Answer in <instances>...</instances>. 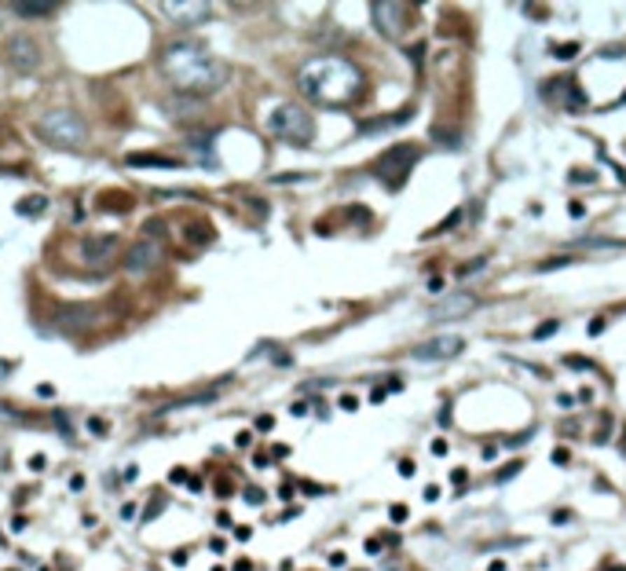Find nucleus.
I'll return each mask as SVG.
<instances>
[{"label": "nucleus", "mask_w": 626, "mask_h": 571, "mask_svg": "<svg viewBox=\"0 0 626 571\" xmlns=\"http://www.w3.org/2000/svg\"><path fill=\"white\" fill-rule=\"evenodd\" d=\"M162 70H165V77L172 81V85L180 88V95H195V99L216 92L223 81H228V67L209 52V44H202L195 37L165 44Z\"/></svg>", "instance_id": "obj_1"}, {"label": "nucleus", "mask_w": 626, "mask_h": 571, "mask_svg": "<svg viewBox=\"0 0 626 571\" xmlns=\"http://www.w3.org/2000/svg\"><path fill=\"white\" fill-rule=\"evenodd\" d=\"M297 88L308 95L312 103L337 110V106H348L352 99L363 95V70L341 55H323V59H312L308 67H300Z\"/></svg>", "instance_id": "obj_2"}, {"label": "nucleus", "mask_w": 626, "mask_h": 571, "mask_svg": "<svg viewBox=\"0 0 626 571\" xmlns=\"http://www.w3.org/2000/svg\"><path fill=\"white\" fill-rule=\"evenodd\" d=\"M37 136L44 143L59 146V151H77V146L88 139V125H85V118L77 110L52 106V110H44L37 118Z\"/></svg>", "instance_id": "obj_3"}, {"label": "nucleus", "mask_w": 626, "mask_h": 571, "mask_svg": "<svg viewBox=\"0 0 626 571\" xmlns=\"http://www.w3.org/2000/svg\"><path fill=\"white\" fill-rule=\"evenodd\" d=\"M267 132L279 136L282 143H293V146H308L312 136H315V121L312 113L304 106H293V103H282L267 113Z\"/></svg>", "instance_id": "obj_4"}, {"label": "nucleus", "mask_w": 626, "mask_h": 571, "mask_svg": "<svg viewBox=\"0 0 626 571\" xmlns=\"http://www.w3.org/2000/svg\"><path fill=\"white\" fill-rule=\"evenodd\" d=\"M417 158H422V146H417V143H396V146H389V151L374 161V176L389 191H399L407 184V176H410Z\"/></svg>", "instance_id": "obj_5"}, {"label": "nucleus", "mask_w": 626, "mask_h": 571, "mask_svg": "<svg viewBox=\"0 0 626 571\" xmlns=\"http://www.w3.org/2000/svg\"><path fill=\"white\" fill-rule=\"evenodd\" d=\"M407 4H370V15H374V26L381 29L389 41H396V37H403V29L410 26V19H407Z\"/></svg>", "instance_id": "obj_6"}, {"label": "nucleus", "mask_w": 626, "mask_h": 571, "mask_svg": "<svg viewBox=\"0 0 626 571\" xmlns=\"http://www.w3.org/2000/svg\"><path fill=\"white\" fill-rule=\"evenodd\" d=\"M4 59L11 62L15 74H29V70L41 67V48H37V41H29V37H11L8 48H4Z\"/></svg>", "instance_id": "obj_7"}, {"label": "nucleus", "mask_w": 626, "mask_h": 571, "mask_svg": "<svg viewBox=\"0 0 626 571\" xmlns=\"http://www.w3.org/2000/svg\"><path fill=\"white\" fill-rule=\"evenodd\" d=\"M465 352V340L458 333H440V337H432L425 340V345H414L410 355L414 359H454Z\"/></svg>", "instance_id": "obj_8"}, {"label": "nucleus", "mask_w": 626, "mask_h": 571, "mask_svg": "<svg viewBox=\"0 0 626 571\" xmlns=\"http://www.w3.org/2000/svg\"><path fill=\"white\" fill-rule=\"evenodd\" d=\"M99 319V312L95 308H88V304H70V308H59L55 312V326L62 333H81V330H88V326Z\"/></svg>", "instance_id": "obj_9"}, {"label": "nucleus", "mask_w": 626, "mask_h": 571, "mask_svg": "<svg viewBox=\"0 0 626 571\" xmlns=\"http://www.w3.org/2000/svg\"><path fill=\"white\" fill-rule=\"evenodd\" d=\"M158 264H162V246H158V242H151V238L136 242V246L125 253V268H128V271H136V275L154 271Z\"/></svg>", "instance_id": "obj_10"}, {"label": "nucleus", "mask_w": 626, "mask_h": 571, "mask_svg": "<svg viewBox=\"0 0 626 571\" xmlns=\"http://www.w3.org/2000/svg\"><path fill=\"white\" fill-rule=\"evenodd\" d=\"M476 297L473 293H451L447 301H440V304H432L429 308V319H436V322H447V319H461V315H469V312H476Z\"/></svg>", "instance_id": "obj_11"}, {"label": "nucleus", "mask_w": 626, "mask_h": 571, "mask_svg": "<svg viewBox=\"0 0 626 571\" xmlns=\"http://www.w3.org/2000/svg\"><path fill=\"white\" fill-rule=\"evenodd\" d=\"M165 15H172V22H180V26H198V22H205L209 15H213V8L209 4H187V0H165V4H158Z\"/></svg>", "instance_id": "obj_12"}, {"label": "nucleus", "mask_w": 626, "mask_h": 571, "mask_svg": "<svg viewBox=\"0 0 626 571\" xmlns=\"http://www.w3.org/2000/svg\"><path fill=\"white\" fill-rule=\"evenodd\" d=\"M414 118V106H403L399 113H381V118H366L359 121V136H374V132H389V128H399Z\"/></svg>", "instance_id": "obj_13"}, {"label": "nucleus", "mask_w": 626, "mask_h": 571, "mask_svg": "<svg viewBox=\"0 0 626 571\" xmlns=\"http://www.w3.org/2000/svg\"><path fill=\"white\" fill-rule=\"evenodd\" d=\"M118 249V235H88L81 242V256L88 264H103V260Z\"/></svg>", "instance_id": "obj_14"}, {"label": "nucleus", "mask_w": 626, "mask_h": 571, "mask_svg": "<svg viewBox=\"0 0 626 571\" xmlns=\"http://www.w3.org/2000/svg\"><path fill=\"white\" fill-rule=\"evenodd\" d=\"M125 165H128V169H180V161H176V158H165V154L132 151V154H125Z\"/></svg>", "instance_id": "obj_15"}, {"label": "nucleus", "mask_w": 626, "mask_h": 571, "mask_svg": "<svg viewBox=\"0 0 626 571\" xmlns=\"http://www.w3.org/2000/svg\"><path fill=\"white\" fill-rule=\"evenodd\" d=\"M11 11L22 15V19H48V15L59 11V4L55 0H15Z\"/></svg>", "instance_id": "obj_16"}, {"label": "nucleus", "mask_w": 626, "mask_h": 571, "mask_svg": "<svg viewBox=\"0 0 626 571\" xmlns=\"http://www.w3.org/2000/svg\"><path fill=\"white\" fill-rule=\"evenodd\" d=\"M183 238L190 242V246H209V242L216 238V231H213L205 220H190V223L183 227Z\"/></svg>", "instance_id": "obj_17"}, {"label": "nucleus", "mask_w": 626, "mask_h": 571, "mask_svg": "<svg viewBox=\"0 0 626 571\" xmlns=\"http://www.w3.org/2000/svg\"><path fill=\"white\" fill-rule=\"evenodd\" d=\"M209 403H216V392H202V396H183V399H176L169 406H162V414H172V411H183V406H209Z\"/></svg>", "instance_id": "obj_18"}, {"label": "nucleus", "mask_w": 626, "mask_h": 571, "mask_svg": "<svg viewBox=\"0 0 626 571\" xmlns=\"http://www.w3.org/2000/svg\"><path fill=\"white\" fill-rule=\"evenodd\" d=\"M48 209V198L44 194H34V198H22L19 205H15V213L19 216H37V213H44Z\"/></svg>", "instance_id": "obj_19"}, {"label": "nucleus", "mask_w": 626, "mask_h": 571, "mask_svg": "<svg viewBox=\"0 0 626 571\" xmlns=\"http://www.w3.org/2000/svg\"><path fill=\"white\" fill-rule=\"evenodd\" d=\"M99 209H106V213L121 209V213H125V209H132V198H125V194H121V198H99Z\"/></svg>", "instance_id": "obj_20"}, {"label": "nucleus", "mask_w": 626, "mask_h": 571, "mask_svg": "<svg viewBox=\"0 0 626 571\" xmlns=\"http://www.w3.org/2000/svg\"><path fill=\"white\" fill-rule=\"evenodd\" d=\"M520 469H524V462H509V465H502L499 472H494V480H499V483H506V480H513V476H517Z\"/></svg>", "instance_id": "obj_21"}, {"label": "nucleus", "mask_w": 626, "mask_h": 571, "mask_svg": "<svg viewBox=\"0 0 626 571\" xmlns=\"http://www.w3.org/2000/svg\"><path fill=\"white\" fill-rule=\"evenodd\" d=\"M162 509H165V495H154V498H151V505H147V509H143V516H147V520H154V516L162 513Z\"/></svg>", "instance_id": "obj_22"}, {"label": "nucleus", "mask_w": 626, "mask_h": 571, "mask_svg": "<svg viewBox=\"0 0 626 571\" xmlns=\"http://www.w3.org/2000/svg\"><path fill=\"white\" fill-rule=\"evenodd\" d=\"M458 223H461V209H454V213L436 227V231H429V238H432V235H440V231H451V227H458Z\"/></svg>", "instance_id": "obj_23"}, {"label": "nucleus", "mask_w": 626, "mask_h": 571, "mask_svg": "<svg viewBox=\"0 0 626 571\" xmlns=\"http://www.w3.org/2000/svg\"><path fill=\"white\" fill-rule=\"evenodd\" d=\"M553 55H557V59H575V55H579V44H575V41H571V44H557Z\"/></svg>", "instance_id": "obj_24"}, {"label": "nucleus", "mask_w": 626, "mask_h": 571, "mask_svg": "<svg viewBox=\"0 0 626 571\" xmlns=\"http://www.w3.org/2000/svg\"><path fill=\"white\" fill-rule=\"evenodd\" d=\"M564 366H583V370H597V363H590L583 355H564Z\"/></svg>", "instance_id": "obj_25"}, {"label": "nucleus", "mask_w": 626, "mask_h": 571, "mask_svg": "<svg viewBox=\"0 0 626 571\" xmlns=\"http://www.w3.org/2000/svg\"><path fill=\"white\" fill-rule=\"evenodd\" d=\"M557 326H560L557 319H550V322H542V326H538V330H535V340H542V337H550V333H557Z\"/></svg>", "instance_id": "obj_26"}, {"label": "nucleus", "mask_w": 626, "mask_h": 571, "mask_svg": "<svg viewBox=\"0 0 626 571\" xmlns=\"http://www.w3.org/2000/svg\"><path fill=\"white\" fill-rule=\"evenodd\" d=\"M560 264H571V253H568V256H553V260H545V264H538V271H553V268H560Z\"/></svg>", "instance_id": "obj_27"}, {"label": "nucleus", "mask_w": 626, "mask_h": 571, "mask_svg": "<svg viewBox=\"0 0 626 571\" xmlns=\"http://www.w3.org/2000/svg\"><path fill=\"white\" fill-rule=\"evenodd\" d=\"M407 520V505H392V524H403Z\"/></svg>", "instance_id": "obj_28"}, {"label": "nucleus", "mask_w": 626, "mask_h": 571, "mask_svg": "<svg viewBox=\"0 0 626 571\" xmlns=\"http://www.w3.org/2000/svg\"><path fill=\"white\" fill-rule=\"evenodd\" d=\"M246 502H249V505H260V502H264V491H256V487H249V491H246Z\"/></svg>", "instance_id": "obj_29"}, {"label": "nucleus", "mask_w": 626, "mask_h": 571, "mask_svg": "<svg viewBox=\"0 0 626 571\" xmlns=\"http://www.w3.org/2000/svg\"><path fill=\"white\" fill-rule=\"evenodd\" d=\"M271 425H275V418H271V414H264V418H256V429H260V432H267Z\"/></svg>", "instance_id": "obj_30"}, {"label": "nucleus", "mask_w": 626, "mask_h": 571, "mask_svg": "<svg viewBox=\"0 0 626 571\" xmlns=\"http://www.w3.org/2000/svg\"><path fill=\"white\" fill-rule=\"evenodd\" d=\"M586 330H590V337H597V333L604 330V319H590V326H586Z\"/></svg>", "instance_id": "obj_31"}, {"label": "nucleus", "mask_w": 626, "mask_h": 571, "mask_svg": "<svg viewBox=\"0 0 626 571\" xmlns=\"http://www.w3.org/2000/svg\"><path fill=\"white\" fill-rule=\"evenodd\" d=\"M88 429H92L95 436H103V432H106V425H103V421H99V418H92V421H88Z\"/></svg>", "instance_id": "obj_32"}, {"label": "nucleus", "mask_w": 626, "mask_h": 571, "mask_svg": "<svg viewBox=\"0 0 626 571\" xmlns=\"http://www.w3.org/2000/svg\"><path fill=\"white\" fill-rule=\"evenodd\" d=\"M553 462H557V465H568V450L557 447V450H553Z\"/></svg>", "instance_id": "obj_33"}, {"label": "nucleus", "mask_w": 626, "mask_h": 571, "mask_svg": "<svg viewBox=\"0 0 626 571\" xmlns=\"http://www.w3.org/2000/svg\"><path fill=\"white\" fill-rule=\"evenodd\" d=\"M356 406H359L356 396H345V399H341V411H356Z\"/></svg>", "instance_id": "obj_34"}, {"label": "nucleus", "mask_w": 626, "mask_h": 571, "mask_svg": "<svg viewBox=\"0 0 626 571\" xmlns=\"http://www.w3.org/2000/svg\"><path fill=\"white\" fill-rule=\"evenodd\" d=\"M279 498L290 502V498H293V483H282V487H279Z\"/></svg>", "instance_id": "obj_35"}, {"label": "nucleus", "mask_w": 626, "mask_h": 571, "mask_svg": "<svg viewBox=\"0 0 626 571\" xmlns=\"http://www.w3.org/2000/svg\"><path fill=\"white\" fill-rule=\"evenodd\" d=\"M121 516H125V520H132V516H136V505H132V502H125V505H121Z\"/></svg>", "instance_id": "obj_36"}, {"label": "nucleus", "mask_w": 626, "mask_h": 571, "mask_svg": "<svg viewBox=\"0 0 626 571\" xmlns=\"http://www.w3.org/2000/svg\"><path fill=\"white\" fill-rule=\"evenodd\" d=\"M399 476H414V462H399Z\"/></svg>", "instance_id": "obj_37"}, {"label": "nucleus", "mask_w": 626, "mask_h": 571, "mask_svg": "<svg viewBox=\"0 0 626 571\" xmlns=\"http://www.w3.org/2000/svg\"><path fill=\"white\" fill-rule=\"evenodd\" d=\"M568 516H571L568 509H557V513H553V524H568Z\"/></svg>", "instance_id": "obj_38"}, {"label": "nucleus", "mask_w": 626, "mask_h": 571, "mask_svg": "<svg viewBox=\"0 0 626 571\" xmlns=\"http://www.w3.org/2000/svg\"><path fill=\"white\" fill-rule=\"evenodd\" d=\"M571 179H575V184H590L593 172H571Z\"/></svg>", "instance_id": "obj_39"}, {"label": "nucleus", "mask_w": 626, "mask_h": 571, "mask_svg": "<svg viewBox=\"0 0 626 571\" xmlns=\"http://www.w3.org/2000/svg\"><path fill=\"white\" fill-rule=\"evenodd\" d=\"M568 213H571V216H583L586 209H583V202H571V205H568Z\"/></svg>", "instance_id": "obj_40"}, {"label": "nucleus", "mask_w": 626, "mask_h": 571, "mask_svg": "<svg viewBox=\"0 0 626 571\" xmlns=\"http://www.w3.org/2000/svg\"><path fill=\"white\" fill-rule=\"evenodd\" d=\"M432 454H447V443H443V439H432Z\"/></svg>", "instance_id": "obj_41"}, {"label": "nucleus", "mask_w": 626, "mask_h": 571, "mask_svg": "<svg viewBox=\"0 0 626 571\" xmlns=\"http://www.w3.org/2000/svg\"><path fill=\"white\" fill-rule=\"evenodd\" d=\"M29 469H44V454H34V458H29Z\"/></svg>", "instance_id": "obj_42"}, {"label": "nucleus", "mask_w": 626, "mask_h": 571, "mask_svg": "<svg viewBox=\"0 0 626 571\" xmlns=\"http://www.w3.org/2000/svg\"><path fill=\"white\" fill-rule=\"evenodd\" d=\"M209 549H213V553H223L228 546H223V538H213V542H209Z\"/></svg>", "instance_id": "obj_43"}, {"label": "nucleus", "mask_w": 626, "mask_h": 571, "mask_svg": "<svg viewBox=\"0 0 626 571\" xmlns=\"http://www.w3.org/2000/svg\"><path fill=\"white\" fill-rule=\"evenodd\" d=\"M213 571H223V567H213Z\"/></svg>", "instance_id": "obj_44"}, {"label": "nucleus", "mask_w": 626, "mask_h": 571, "mask_svg": "<svg viewBox=\"0 0 626 571\" xmlns=\"http://www.w3.org/2000/svg\"><path fill=\"white\" fill-rule=\"evenodd\" d=\"M0 546H4V538H0Z\"/></svg>", "instance_id": "obj_45"}]
</instances>
